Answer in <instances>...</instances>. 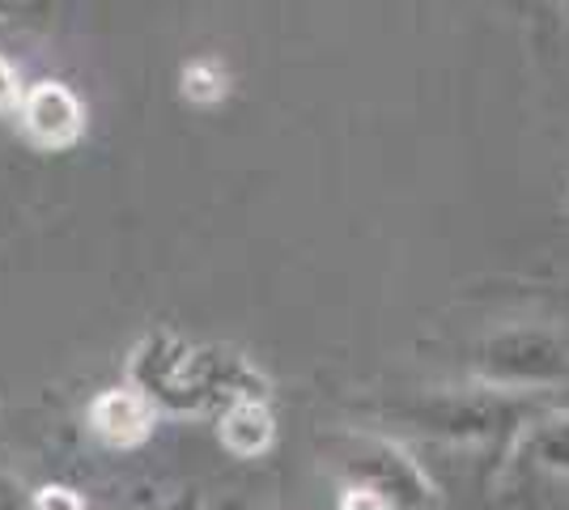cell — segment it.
<instances>
[{"instance_id": "cell-1", "label": "cell", "mask_w": 569, "mask_h": 510, "mask_svg": "<svg viewBox=\"0 0 569 510\" xmlns=\"http://www.w3.org/2000/svg\"><path fill=\"white\" fill-rule=\"evenodd\" d=\"M480 374L501 388H545L569 374V353L545 328H510L480 349Z\"/></svg>"}, {"instance_id": "cell-2", "label": "cell", "mask_w": 569, "mask_h": 510, "mask_svg": "<svg viewBox=\"0 0 569 510\" xmlns=\"http://www.w3.org/2000/svg\"><path fill=\"white\" fill-rule=\"evenodd\" d=\"M90 430L107 447H137L153 430V404L132 388L102 391L94 404H90Z\"/></svg>"}, {"instance_id": "cell-3", "label": "cell", "mask_w": 569, "mask_h": 510, "mask_svg": "<svg viewBox=\"0 0 569 510\" xmlns=\"http://www.w3.org/2000/svg\"><path fill=\"white\" fill-rule=\"evenodd\" d=\"M26 128H30V137L39 146H69L81 132V107H77V98L64 86L43 81V86H34L26 94Z\"/></svg>"}, {"instance_id": "cell-4", "label": "cell", "mask_w": 569, "mask_h": 510, "mask_svg": "<svg viewBox=\"0 0 569 510\" xmlns=\"http://www.w3.org/2000/svg\"><path fill=\"white\" fill-rule=\"evenodd\" d=\"M272 430H277V426H272V413L263 409L260 400H238L234 409L226 413V421H221V442H226L230 456L251 460V456L268 451Z\"/></svg>"}, {"instance_id": "cell-5", "label": "cell", "mask_w": 569, "mask_h": 510, "mask_svg": "<svg viewBox=\"0 0 569 510\" xmlns=\"http://www.w3.org/2000/svg\"><path fill=\"white\" fill-rule=\"evenodd\" d=\"M531 456L552 477H569V413L548 417L545 426L531 438Z\"/></svg>"}, {"instance_id": "cell-6", "label": "cell", "mask_w": 569, "mask_h": 510, "mask_svg": "<svg viewBox=\"0 0 569 510\" xmlns=\"http://www.w3.org/2000/svg\"><path fill=\"white\" fill-rule=\"evenodd\" d=\"M183 94L191 102H217V98L226 94V73L217 69L213 60H196L183 73Z\"/></svg>"}, {"instance_id": "cell-7", "label": "cell", "mask_w": 569, "mask_h": 510, "mask_svg": "<svg viewBox=\"0 0 569 510\" xmlns=\"http://www.w3.org/2000/svg\"><path fill=\"white\" fill-rule=\"evenodd\" d=\"M336 510H400V502H396L387 489L370 486V481H353V486L340 489Z\"/></svg>"}, {"instance_id": "cell-8", "label": "cell", "mask_w": 569, "mask_h": 510, "mask_svg": "<svg viewBox=\"0 0 569 510\" xmlns=\"http://www.w3.org/2000/svg\"><path fill=\"white\" fill-rule=\"evenodd\" d=\"M34 510H86V502L64 486H48L34 493Z\"/></svg>"}, {"instance_id": "cell-9", "label": "cell", "mask_w": 569, "mask_h": 510, "mask_svg": "<svg viewBox=\"0 0 569 510\" xmlns=\"http://www.w3.org/2000/svg\"><path fill=\"white\" fill-rule=\"evenodd\" d=\"M13 102H18V77L0 60V107H13Z\"/></svg>"}]
</instances>
